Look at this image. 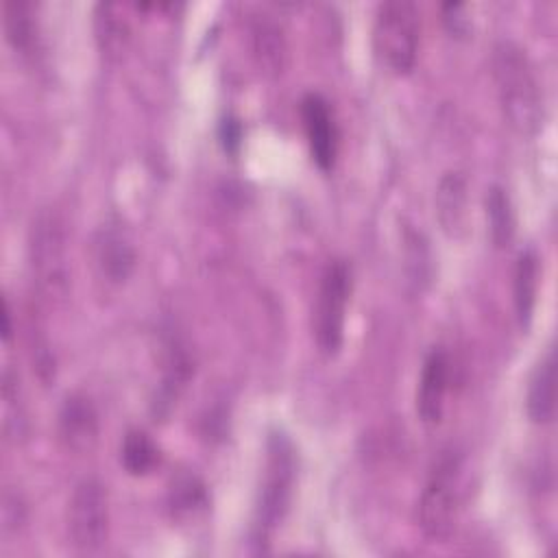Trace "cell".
<instances>
[{"label": "cell", "instance_id": "cell-15", "mask_svg": "<svg viewBox=\"0 0 558 558\" xmlns=\"http://www.w3.org/2000/svg\"><path fill=\"white\" fill-rule=\"evenodd\" d=\"M2 26L7 41L22 54H31L37 41L35 7L28 0H4Z\"/></svg>", "mask_w": 558, "mask_h": 558}, {"label": "cell", "instance_id": "cell-1", "mask_svg": "<svg viewBox=\"0 0 558 558\" xmlns=\"http://www.w3.org/2000/svg\"><path fill=\"white\" fill-rule=\"evenodd\" d=\"M493 78L504 120L519 135H534L545 120L543 89L525 48L501 39L493 48Z\"/></svg>", "mask_w": 558, "mask_h": 558}, {"label": "cell", "instance_id": "cell-6", "mask_svg": "<svg viewBox=\"0 0 558 558\" xmlns=\"http://www.w3.org/2000/svg\"><path fill=\"white\" fill-rule=\"evenodd\" d=\"M65 530L72 549L78 554H94L107 543L109 497L98 477H83L74 486L68 499Z\"/></svg>", "mask_w": 558, "mask_h": 558}, {"label": "cell", "instance_id": "cell-5", "mask_svg": "<svg viewBox=\"0 0 558 558\" xmlns=\"http://www.w3.org/2000/svg\"><path fill=\"white\" fill-rule=\"evenodd\" d=\"M294 449L283 434H272L266 447L264 480L255 506V541L264 543L288 512L294 486Z\"/></svg>", "mask_w": 558, "mask_h": 558}, {"label": "cell", "instance_id": "cell-21", "mask_svg": "<svg viewBox=\"0 0 558 558\" xmlns=\"http://www.w3.org/2000/svg\"><path fill=\"white\" fill-rule=\"evenodd\" d=\"M462 13H464V7L458 4V2H447V4H442L445 22H447L449 31L456 33V35H462V33L466 31V26H469V20H466Z\"/></svg>", "mask_w": 558, "mask_h": 558}, {"label": "cell", "instance_id": "cell-16", "mask_svg": "<svg viewBox=\"0 0 558 558\" xmlns=\"http://www.w3.org/2000/svg\"><path fill=\"white\" fill-rule=\"evenodd\" d=\"M94 26H96V39L107 54H120L126 37H129V24L124 20V13H120L118 4L100 2L94 11Z\"/></svg>", "mask_w": 558, "mask_h": 558}, {"label": "cell", "instance_id": "cell-7", "mask_svg": "<svg viewBox=\"0 0 558 558\" xmlns=\"http://www.w3.org/2000/svg\"><path fill=\"white\" fill-rule=\"evenodd\" d=\"M351 296V268L342 259H333L323 270L312 329L316 347L323 355H336L344 340L347 303Z\"/></svg>", "mask_w": 558, "mask_h": 558}, {"label": "cell", "instance_id": "cell-20", "mask_svg": "<svg viewBox=\"0 0 558 558\" xmlns=\"http://www.w3.org/2000/svg\"><path fill=\"white\" fill-rule=\"evenodd\" d=\"M203 484L194 475L179 477L170 488V504L174 512H192L203 504Z\"/></svg>", "mask_w": 558, "mask_h": 558}, {"label": "cell", "instance_id": "cell-14", "mask_svg": "<svg viewBox=\"0 0 558 558\" xmlns=\"http://www.w3.org/2000/svg\"><path fill=\"white\" fill-rule=\"evenodd\" d=\"M512 277H514L512 281L514 312H517L519 325L527 329L532 323V312H534L536 292H538V255L532 248H525L519 253Z\"/></svg>", "mask_w": 558, "mask_h": 558}, {"label": "cell", "instance_id": "cell-9", "mask_svg": "<svg viewBox=\"0 0 558 558\" xmlns=\"http://www.w3.org/2000/svg\"><path fill=\"white\" fill-rule=\"evenodd\" d=\"M135 246L120 222H105L94 235V262L109 283H124L135 268Z\"/></svg>", "mask_w": 558, "mask_h": 558}, {"label": "cell", "instance_id": "cell-22", "mask_svg": "<svg viewBox=\"0 0 558 558\" xmlns=\"http://www.w3.org/2000/svg\"><path fill=\"white\" fill-rule=\"evenodd\" d=\"M240 140H242L240 122L233 120V118H225L222 124H220V142H222L225 150L233 153L240 146Z\"/></svg>", "mask_w": 558, "mask_h": 558}, {"label": "cell", "instance_id": "cell-17", "mask_svg": "<svg viewBox=\"0 0 558 558\" xmlns=\"http://www.w3.org/2000/svg\"><path fill=\"white\" fill-rule=\"evenodd\" d=\"M120 462L131 475H146L159 462V449L142 429L126 432L120 447Z\"/></svg>", "mask_w": 558, "mask_h": 558}, {"label": "cell", "instance_id": "cell-13", "mask_svg": "<svg viewBox=\"0 0 558 558\" xmlns=\"http://www.w3.org/2000/svg\"><path fill=\"white\" fill-rule=\"evenodd\" d=\"M527 416L534 423H551L556 414V351L547 353L536 364L527 386Z\"/></svg>", "mask_w": 558, "mask_h": 558}, {"label": "cell", "instance_id": "cell-19", "mask_svg": "<svg viewBox=\"0 0 558 558\" xmlns=\"http://www.w3.org/2000/svg\"><path fill=\"white\" fill-rule=\"evenodd\" d=\"M264 20H257L253 26V44H255V54L259 57V63L266 70L277 72L281 68V57H283V37L281 31L275 22L266 20L268 15H262Z\"/></svg>", "mask_w": 558, "mask_h": 558}, {"label": "cell", "instance_id": "cell-11", "mask_svg": "<svg viewBox=\"0 0 558 558\" xmlns=\"http://www.w3.org/2000/svg\"><path fill=\"white\" fill-rule=\"evenodd\" d=\"M59 436L72 451H87L98 440V412L89 397L68 395L59 410Z\"/></svg>", "mask_w": 558, "mask_h": 558}, {"label": "cell", "instance_id": "cell-3", "mask_svg": "<svg viewBox=\"0 0 558 558\" xmlns=\"http://www.w3.org/2000/svg\"><path fill=\"white\" fill-rule=\"evenodd\" d=\"M28 262L37 288L44 296L59 301L70 288V253L68 231L61 216L41 209L28 229Z\"/></svg>", "mask_w": 558, "mask_h": 558}, {"label": "cell", "instance_id": "cell-10", "mask_svg": "<svg viewBox=\"0 0 558 558\" xmlns=\"http://www.w3.org/2000/svg\"><path fill=\"white\" fill-rule=\"evenodd\" d=\"M449 355L442 347H434L421 368L416 388V412L425 425H436L445 412V397L449 390Z\"/></svg>", "mask_w": 558, "mask_h": 558}, {"label": "cell", "instance_id": "cell-4", "mask_svg": "<svg viewBox=\"0 0 558 558\" xmlns=\"http://www.w3.org/2000/svg\"><path fill=\"white\" fill-rule=\"evenodd\" d=\"M421 39L418 11L408 0H386L375 11L373 48L381 65L395 74L414 68Z\"/></svg>", "mask_w": 558, "mask_h": 558}, {"label": "cell", "instance_id": "cell-2", "mask_svg": "<svg viewBox=\"0 0 558 558\" xmlns=\"http://www.w3.org/2000/svg\"><path fill=\"white\" fill-rule=\"evenodd\" d=\"M462 501V460L456 449H445L434 460L421 490L416 521L423 536L445 543L458 523Z\"/></svg>", "mask_w": 558, "mask_h": 558}, {"label": "cell", "instance_id": "cell-8", "mask_svg": "<svg viewBox=\"0 0 558 558\" xmlns=\"http://www.w3.org/2000/svg\"><path fill=\"white\" fill-rule=\"evenodd\" d=\"M301 118L312 159L320 170H329L338 153V126L329 102L320 94H305L301 100Z\"/></svg>", "mask_w": 558, "mask_h": 558}, {"label": "cell", "instance_id": "cell-18", "mask_svg": "<svg viewBox=\"0 0 558 558\" xmlns=\"http://www.w3.org/2000/svg\"><path fill=\"white\" fill-rule=\"evenodd\" d=\"M486 218L495 246H506L514 233V214L504 187L493 185L486 194Z\"/></svg>", "mask_w": 558, "mask_h": 558}, {"label": "cell", "instance_id": "cell-12", "mask_svg": "<svg viewBox=\"0 0 558 558\" xmlns=\"http://www.w3.org/2000/svg\"><path fill=\"white\" fill-rule=\"evenodd\" d=\"M436 216L449 238H462L469 225L466 179L460 172H447L436 190Z\"/></svg>", "mask_w": 558, "mask_h": 558}, {"label": "cell", "instance_id": "cell-23", "mask_svg": "<svg viewBox=\"0 0 558 558\" xmlns=\"http://www.w3.org/2000/svg\"><path fill=\"white\" fill-rule=\"evenodd\" d=\"M13 333V327H11V310H9V301L2 299V340L9 342Z\"/></svg>", "mask_w": 558, "mask_h": 558}]
</instances>
